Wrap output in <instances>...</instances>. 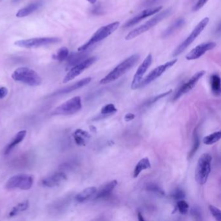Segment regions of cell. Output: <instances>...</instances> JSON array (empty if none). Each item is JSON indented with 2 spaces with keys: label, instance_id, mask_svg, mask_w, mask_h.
<instances>
[{
  "label": "cell",
  "instance_id": "ba28073f",
  "mask_svg": "<svg viewBox=\"0 0 221 221\" xmlns=\"http://www.w3.org/2000/svg\"><path fill=\"white\" fill-rule=\"evenodd\" d=\"M81 108V99L79 96H76L57 106L52 112V114L63 115H73L79 112Z\"/></svg>",
  "mask_w": 221,
  "mask_h": 221
},
{
  "label": "cell",
  "instance_id": "8992f818",
  "mask_svg": "<svg viewBox=\"0 0 221 221\" xmlns=\"http://www.w3.org/2000/svg\"><path fill=\"white\" fill-rule=\"evenodd\" d=\"M209 21L210 19L209 18H207V17L203 18L200 22L197 25L196 27L194 28V29L193 30L192 32L189 35L176 47L174 51H173L172 57H176L177 56H178L182 53L184 51L187 49L188 47L194 41V40L200 35V33L204 31V29L206 27V26L208 24Z\"/></svg>",
  "mask_w": 221,
  "mask_h": 221
},
{
  "label": "cell",
  "instance_id": "cb8c5ba5",
  "mask_svg": "<svg viewBox=\"0 0 221 221\" xmlns=\"http://www.w3.org/2000/svg\"><path fill=\"white\" fill-rule=\"evenodd\" d=\"M185 24V20L182 18L177 19L176 21H175L170 26L165 30L162 34V36L163 38H167L171 34H172L174 33H175L177 30H178L180 28H181Z\"/></svg>",
  "mask_w": 221,
  "mask_h": 221
},
{
  "label": "cell",
  "instance_id": "7402d4cb",
  "mask_svg": "<svg viewBox=\"0 0 221 221\" xmlns=\"http://www.w3.org/2000/svg\"><path fill=\"white\" fill-rule=\"evenodd\" d=\"M75 144L79 146H84L87 144L91 137L90 134L82 129H77L73 134Z\"/></svg>",
  "mask_w": 221,
  "mask_h": 221
},
{
  "label": "cell",
  "instance_id": "30bf717a",
  "mask_svg": "<svg viewBox=\"0 0 221 221\" xmlns=\"http://www.w3.org/2000/svg\"><path fill=\"white\" fill-rule=\"evenodd\" d=\"M177 59H173L170 60L164 64L160 65V66L154 68L153 70H152L144 80H142L141 83L139 86V88L145 87L147 85L149 84L152 82H153L156 79H157L158 77L161 76L163 73L166 72L168 69L171 68L172 66L176 63Z\"/></svg>",
  "mask_w": 221,
  "mask_h": 221
},
{
  "label": "cell",
  "instance_id": "ee69618b",
  "mask_svg": "<svg viewBox=\"0 0 221 221\" xmlns=\"http://www.w3.org/2000/svg\"><path fill=\"white\" fill-rule=\"evenodd\" d=\"M18 1H19V0H13V2H17Z\"/></svg>",
  "mask_w": 221,
  "mask_h": 221
},
{
  "label": "cell",
  "instance_id": "60d3db41",
  "mask_svg": "<svg viewBox=\"0 0 221 221\" xmlns=\"http://www.w3.org/2000/svg\"><path fill=\"white\" fill-rule=\"evenodd\" d=\"M134 118H135V115H134V114H132V113H128V114H127L126 115H125V121H126V122H128V121H131L132 120H133Z\"/></svg>",
  "mask_w": 221,
  "mask_h": 221
},
{
  "label": "cell",
  "instance_id": "4316f807",
  "mask_svg": "<svg viewBox=\"0 0 221 221\" xmlns=\"http://www.w3.org/2000/svg\"><path fill=\"white\" fill-rule=\"evenodd\" d=\"M29 202L28 200H25L21 202H20L14 207H13V208L10 211L9 213H8V216H9L10 217L14 216L27 210L29 208Z\"/></svg>",
  "mask_w": 221,
  "mask_h": 221
},
{
  "label": "cell",
  "instance_id": "d6986e66",
  "mask_svg": "<svg viewBox=\"0 0 221 221\" xmlns=\"http://www.w3.org/2000/svg\"><path fill=\"white\" fill-rule=\"evenodd\" d=\"M26 135H27V131H25V130H24V131H21L17 133L15 136L13 137L12 141L5 147V150H4V154L5 155L9 154L17 145H19L21 142L23 141Z\"/></svg>",
  "mask_w": 221,
  "mask_h": 221
},
{
  "label": "cell",
  "instance_id": "7c38bea8",
  "mask_svg": "<svg viewBox=\"0 0 221 221\" xmlns=\"http://www.w3.org/2000/svg\"><path fill=\"white\" fill-rule=\"evenodd\" d=\"M205 73H206L205 71L202 70V71H199L197 72L195 74H194L190 78V79L188 80V82H186L185 83L183 84L181 86V87L178 90L176 93L174 95L173 100L176 101L177 100V99H178L180 97L182 96L183 95L190 92V91L196 86L198 81L200 80L204 75Z\"/></svg>",
  "mask_w": 221,
  "mask_h": 221
},
{
  "label": "cell",
  "instance_id": "d590c367",
  "mask_svg": "<svg viewBox=\"0 0 221 221\" xmlns=\"http://www.w3.org/2000/svg\"><path fill=\"white\" fill-rule=\"evenodd\" d=\"M185 197V193L182 189H176L174 191V192L172 194V197L176 200V201L184 199Z\"/></svg>",
  "mask_w": 221,
  "mask_h": 221
},
{
  "label": "cell",
  "instance_id": "8fae6325",
  "mask_svg": "<svg viewBox=\"0 0 221 221\" xmlns=\"http://www.w3.org/2000/svg\"><path fill=\"white\" fill-rule=\"evenodd\" d=\"M96 60L97 57H92L84 60L83 61L81 62L80 63L77 64L75 66L72 67L70 69V70L66 75V76L64 77L63 79V83H67V82L74 79L75 77L81 75L85 70L92 66Z\"/></svg>",
  "mask_w": 221,
  "mask_h": 221
},
{
  "label": "cell",
  "instance_id": "5b68a950",
  "mask_svg": "<svg viewBox=\"0 0 221 221\" xmlns=\"http://www.w3.org/2000/svg\"><path fill=\"white\" fill-rule=\"evenodd\" d=\"M211 156L208 153L203 154L199 158L195 169V180L200 185L206 183L211 172Z\"/></svg>",
  "mask_w": 221,
  "mask_h": 221
},
{
  "label": "cell",
  "instance_id": "484cf974",
  "mask_svg": "<svg viewBox=\"0 0 221 221\" xmlns=\"http://www.w3.org/2000/svg\"><path fill=\"white\" fill-rule=\"evenodd\" d=\"M150 167L151 164L149 159L147 157L143 158L136 164L133 172V177L137 178L143 171L148 169L150 168Z\"/></svg>",
  "mask_w": 221,
  "mask_h": 221
},
{
  "label": "cell",
  "instance_id": "5bb4252c",
  "mask_svg": "<svg viewBox=\"0 0 221 221\" xmlns=\"http://www.w3.org/2000/svg\"><path fill=\"white\" fill-rule=\"evenodd\" d=\"M216 43L214 42H204L193 48L186 55L185 58L188 60H193L200 58L207 51L214 49Z\"/></svg>",
  "mask_w": 221,
  "mask_h": 221
},
{
  "label": "cell",
  "instance_id": "e575fe53",
  "mask_svg": "<svg viewBox=\"0 0 221 221\" xmlns=\"http://www.w3.org/2000/svg\"><path fill=\"white\" fill-rule=\"evenodd\" d=\"M209 210L210 211V213L213 215V217L218 221H220L221 220V215H220V210L217 208V207L213 206H209Z\"/></svg>",
  "mask_w": 221,
  "mask_h": 221
},
{
  "label": "cell",
  "instance_id": "9a60e30c",
  "mask_svg": "<svg viewBox=\"0 0 221 221\" xmlns=\"http://www.w3.org/2000/svg\"><path fill=\"white\" fill-rule=\"evenodd\" d=\"M162 8L163 7L162 6H159L156 7H150L147 8V9H145L144 11H143L142 12L139 13L137 15L133 17L132 18L127 21L123 25V28H128L132 27V26L136 25L137 24L139 23L140 21L147 18L148 16L156 14V13H158L159 11L162 9Z\"/></svg>",
  "mask_w": 221,
  "mask_h": 221
},
{
  "label": "cell",
  "instance_id": "f1b7e54d",
  "mask_svg": "<svg viewBox=\"0 0 221 221\" xmlns=\"http://www.w3.org/2000/svg\"><path fill=\"white\" fill-rule=\"evenodd\" d=\"M220 137H221V132L216 131L204 137L203 142L204 144L206 145H211L219 141L220 140Z\"/></svg>",
  "mask_w": 221,
  "mask_h": 221
},
{
  "label": "cell",
  "instance_id": "52a82bcc",
  "mask_svg": "<svg viewBox=\"0 0 221 221\" xmlns=\"http://www.w3.org/2000/svg\"><path fill=\"white\" fill-rule=\"evenodd\" d=\"M34 178L29 175H17L11 177L5 184V188L8 190L19 189L21 190L30 189L33 185Z\"/></svg>",
  "mask_w": 221,
  "mask_h": 221
},
{
  "label": "cell",
  "instance_id": "603a6c76",
  "mask_svg": "<svg viewBox=\"0 0 221 221\" xmlns=\"http://www.w3.org/2000/svg\"><path fill=\"white\" fill-rule=\"evenodd\" d=\"M84 51H79V53H74L70 55L69 57H68V62H67V66H66V70L68 69H71L72 67H73L77 64L80 63L81 62L85 60V58L86 57V53H83Z\"/></svg>",
  "mask_w": 221,
  "mask_h": 221
},
{
  "label": "cell",
  "instance_id": "3957f363",
  "mask_svg": "<svg viewBox=\"0 0 221 221\" xmlns=\"http://www.w3.org/2000/svg\"><path fill=\"white\" fill-rule=\"evenodd\" d=\"M172 12L171 8H167V9L165 10L159 14L155 15L153 18H152L149 21H146L145 24L139 26L138 27L133 29L132 31L130 32L127 36H125V40H131L133 38H135L136 37L141 35V34L145 33L146 31H149L151 28H153L156 25H157L162 20L167 18V16H169Z\"/></svg>",
  "mask_w": 221,
  "mask_h": 221
},
{
  "label": "cell",
  "instance_id": "7a4b0ae2",
  "mask_svg": "<svg viewBox=\"0 0 221 221\" xmlns=\"http://www.w3.org/2000/svg\"><path fill=\"white\" fill-rule=\"evenodd\" d=\"M12 78L16 81L22 82L30 86H38L42 83L40 76L29 68H19L12 73Z\"/></svg>",
  "mask_w": 221,
  "mask_h": 221
},
{
  "label": "cell",
  "instance_id": "9c48e42d",
  "mask_svg": "<svg viewBox=\"0 0 221 221\" xmlns=\"http://www.w3.org/2000/svg\"><path fill=\"white\" fill-rule=\"evenodd\" d=\"M60 39L57 37H44L33 38L26 40H20L14 42V45L25 48H33L59 42Z\"/></svg>",
  "mask_w": 221,
  "mask_h": 221
},
{
  "label": "cell",
  "instance_id": "6da1fadb",
  "mask_svg": "<svg viewBox=\"0 0 221 221\" xmlns=\"http://www.w3.org/2000/svg\"><path fill=\"white\" fill-rule=\"evenodd\" d=\"M140 59V55L134 54L125 59L122 62L118 64L114 70H112L108 75L100 81V84H106L118 79L121 76L125 74L128 71L134 67Z\"/></svg>",
  "mask_w": 221,
  "mask_h": 221
},
{
  "label": "cell",
  "instance_id": "4fadbf2b",
  "mask_svg": "<svg viewBox=\"0 0 221 221\" xmlns=\"http://www.w3.org/2000/svg\"><path fill=\"white\" fill-rule=\"evenodd\" d=\"M153 62V56L151 54H149L147 56V57L145 58L134 76L133 80L131 83V89L132 90H136L139 88V86L142 81L143 77H144L145 72L148 70L150 66V65Z\"/></svg>",
  "mask_w": 221,
  "mask_h": 221
},
{
  "label": "cell",
  "instance_id": "f35d334b",
  "mask_svg": "<svg viewBox=\"0 0 221 221\" xmlns=\"http://www.w3.org/2000/svg\"><path fill=\"white\" fill-rule=\"evenodd\" d=\"M159 1L160 0H145V2L143 3V5L144 7H150Z\"/></svg>",
  "mask_w": 221,
  "mask_h": 221
},
{
  "label": "cell",
  "instance_id": "74e56055",
  "mask_svg": "<svg viewBox=\"0 0 221 221\" xmlns=\"http://www.w3.org/2000/svg\"><path fill=\"white\" fill-rule=\"evenodd\" d=\"M207 2H208V0H198L197 3L193 7V11H197L199 9H200L201 8H202L204 6V5Z\"/></svg>",
  "mask_w": 221,
  "mask_h": 221
},
{
  "label": "cell",
  "instance_id": "ffe728a7",
  "mask_svg": "<svg viewBox=\"0 0 221 221\" xmlns=\"http://www.w3.org/2000/svg\"><path fill=\"white\" fill-rule=\"evenodd\" d=\"M117 185H118V182L115 180H112L110 182L107 183L106 184L104 185L99 191H97V193L95 194L94 198L101 199L106 198L107 197L110 195Z\"/></svg>",
  "mask_w": 221,
  "mask_h": 221
},
{
  "label": "cell",
  "instance_id": "2e32d148",
  "mask_svg": "<svg viewBox=\"0 0 221 221\" xmlns=\"http://www.w3.org/2000/svg\"><path fill=\"white\" fill-rule=\"evenodd\" d=\"M66 180L67 176L64 172H57L42 179L41 184L44 187L53 188L60 185Z\"/></svg>",
  "mask_w": 221,
  "mask_h": 221
},
{
  "label": "cell",
  "instance_id": "8d00e7d4",
  "mask_svg": "<svg viewBox=\"0 0 221 221\" xmlns=\"http://www.w3.org/2000/svg\"><path fill=\"white\" fill-rule=\"evenodd\" d=\"M172 90H170L167 91V92H164V93H161V94L158 95L157 96L154 97V98L152 99V100L149 103V105H150V104H153V103H154L155 102H156L157 101H158L159 99H162V98H163V97H165L167 96L168 95H169L170 93H172Z\"/></svg>",
  "mask_w": 221,
  "mask_h": 221
},
{
  "label": "cell",
  "instance_id": "7bdbcfd3",
  "mask_svg": "<svg viewBox=\"0 0 221 221\" xmlns=\"http://www.w3.org/2000/svg\"><path fill=\"white\" fill-rule=\"evenodd\" d=\"M86 1L88 2L91 4H94L97 2V0H86Z\"/></svg>",
  "mask_w": 221,
  "mask_h": 221
},
{
  "label": "cell",
  "instance_id": "ac0fdd59",
  "mask_svg": "<svg viewBox=\"0 0 221 221\" xmlns=\"http://www.w3.org/2000/svg\"><path fill=\"white\" fill-rule=\"evenodd\" d=\"M70 200L69 197H66L53 202L49 207V211L52 214L58 215L62 213L67 209L70 204Z\"/></svg>",
  "mask_w": 221,
  "mask_h": 221
},
{
  "label": "cell",
  "instance_id": "277c9868",
  "mask_svg": "<svg viewBox=\"0 0 221 221\" xmlns=\"http://www.w3.org/2000/svg\"><path fill=\"white\" fill-rule=\"evenodd\" d=\"M120 23L119 21H115V22L111 23L106 25L103 26L102 27L99 29L97 31L94 33L93 35L91 37L90 40L82 46L78 48V51H85L87 50L89 47L93 45L97 44V43L103 40L110 34L113 33L115 30L119 27Z\"/></svg>",
  "mask_w": 221,
  "mask_h": 221
},
{
  "label": "cell",
  "instance_id": "44dd1931",
  "mask_svg": "<svg viewBox=\"0 0 221 221\" xmlns=\"http://www.w3.org/2000/svg\"><path fill=\"white\" fill-rule=\"evenodd\" d=\"M97 191V189L95 187H89L85 188L77 194L75 197V200L80 203L88 201L91 198L95 197Z\"/></svg>",
  "mask_w": 221,
  "mask_h": 221
},
{
  "label": "cell",
  "instance_id": "d6a6232c",
  "mask_svg": "<svg viewBox=\"0 0 221 221\" xmlns=\"http://www.w3.org/2000/svg\"><path fill=\"white\" fill-rule=\"evenodd\" d=\"M189 206L188 203L184 199L178 200L176 202V210L182 215H186L189 211Z\"/></svg>",
  "mask_w": 221,
  "mask_h": 221
},
{
  "label": "cell",
  "instance_id": "f546056e",
  "mask_svg": "<svg viewBox=\"0 0 221 221\" xmlns=\"http://www.w3.org/2000/svg\"><path fill=\"white\" fill-rule=\"evenodd\" d=\"M200 138H199L198 134L197 133V132L195 131L194 132L193 134V146L192 148L191 149L189 155H188V158L191 159L193 157V156L194 155L197 153V150L199 148V146H200Z\"/></svg>",
  "mask_w": 221,
  "mask_h": 221
},
{
  "label": "cell",
  "instance_id": "b9f144b4",
  "mask_svg": "<svg viewBox=\"0 0 221 221\" xmlns=\"http://www.w3.org/2000/svg\"><path fill=\"white\" fill-rule=\"evenodd\" d=\"M137 219H138V220H140V221H144V220H145V219L144 218V216H143L142 214L140 213V212H138V213H137Z\"/></svg>",
  "mask_w": 221,
  "mask_h": 221
},
{
  "label": "cell",
  "instance_id": "4dcf8cb0",
  "mask_svg": "<svg viewBox=\"0 0 221 221\" xmlns=\"http://www.w3.org/2000/svg\"><path fill=\"white\" fill-rule=\"evenodd\" d=\"M146 189L147 191H149L150 192H153V193H155L157 194L158 196L159 197H163L165 196V192L162 189L161 187L154 183H149L146 186Z\"/></svg>",
  "mask_w": 221,
  "mask_h": 221
},
{
  "label": "cell",
  "instance_id": "1f68e13d",
  "mask_svg": "<svg viewBox=\"0 0 221 221\" xmlns=\"http://www.w3.org/2000/svg\"><path fill=\"white\" fill-rule=\"evenodd\" d=\"M69 56V50L66 47H63L60 48L57 54H55L53 56V58L55 60H58L59 62H62L64 60L67 59Z\"/></svg>",
  "mask_w": 221,
  "mask_h": 221
},
{
  "label": "cell",
  "instance_id": "ab89813d",
  "mask_svg": "<svg viewBox=\"0 0 221 221\" xmlns=\"http://www.w3.org/2000/svg\"><path fill=\"white\" fill-rule=\"evenodd\" d=\"M8 94V90L5 87H0V99L5 98Z\"/></svg>",
  "mask_w": 221,
  "mask_h": 221
},
{
  "label": "cell",
  "instance_id": "836d02e7",
  "mask_svg": "<svg viewBox=\"0 0 221 221\" xmlns=\"http://www.w3.org/2000/svg\"><path fill=\"white\" fill-rule=\"evenodd\" d=\"M118 111L114 104H108L105 106H104L101 110V113L104 115H110L113 114H115Z\"/></svg>",
  "mask_w": 221,
  "mask_h": 221
},
{
  "label": "cell",
  "instance_id": "e0dca14e",
  "mask_svg": "<svg viewBox=\"0 0 221 221\" xmlns=\"http://www.w3.org/2000/svg\"><path fill=\"white\" fill-rule=\"evenodd\" d=\"M91 81H92V78L91 77L84 78V79H82L79 81H77L74 84L66 86V87L57 91V92H55L51 94L49 96H51V97L57 96V95H64V94L71 93L73 92V91L84 87V86L88 84Z\"/></svg>",
  "mask_w": 221,
  "mask_h": 221
},
{
  "label": "cell",
  "instance_id": "83f0119b",
  "mask_svg": "<svg viewBox=\"0 0 221 221\" xmlns=\"http://www.w3.org/2000/svg\"><path fill=\"white\" fill-rule=\"evenodd\" d=\"M220 77L217 74H213L211 77V88L216 96H219L221 93Z\"/></svg>",
  "mask_w": 221,
  "mask_h": 221
},
{
  "label": "cell",
  "instance_id": "d4e9b609",
  "mask_svg": "<svg viewBox=\"0 0 221 221\" xmlns=\"http://www.w3.org/2000/svg\"><path fill=\"white\" fill-rule=\"evenodd\" d=\"M41 6L40 2H34L31 4H29L27 7H24L20 9L18 12L16 13V16L18 18H24V17L27 16L29 14H31L34 11L37 10L38 8Z\"/></svg>",
  "mask_w": 221,
  "mask_h": 221
}]
</instances>
